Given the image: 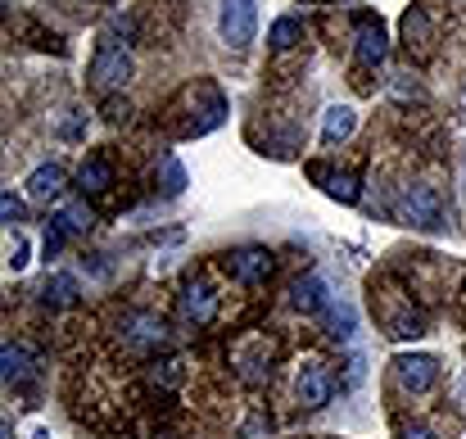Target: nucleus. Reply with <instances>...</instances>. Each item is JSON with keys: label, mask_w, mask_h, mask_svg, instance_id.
<instances>
[{"label": "nucleus", "mask_w": 466, "mask_h": 439, "mask_svg": "<svg viewBox=\"0 0 466 439\" xmlns=\"http://www.w3.org/2000/svg\"><path fill=\"white\" fill-rule=\"evenodd\" d=\"M399 218H408L412 227H444V199L431 181H412L399 195Z\"/></svg>", "instance_id": "1"}, {"label": "nucleus", "mask_w": 466, "mask_h": 439, "mask_svg": "<svg viewBox=\"0 0 466 439\" xmlns=\"http://www.w3.org/2000/svg\"><path fill=\"white\" fill-rule=\"evenodd\" d=\"M254 27H258V5L254 0H222L218 9V32L231 50H245L254 41Z\"/></svg>", "instance_id": "2"}, {"label": "nucleus", "mask_w": 466, "mask_h": 439, "mask_svg": "<svg viewBox=\"0 0 466 439\" xmlns=\"http://www.w3.org/2000/svg\"><path fill=\"white\" fill-rule=\"evenodd\" d=\"M390 367H394V381H399L403 394H426L440 381V358L435 353H399Z\"/></svg>", "instance_id": "3"}, {"label": "nucleus", "mask_w": 466, "mask_h": 439, "mask_svg": "<svg viewBox=\"0 0 466 439\" xmlns=\"http://www.w3.org/2000/svg\"><path fill=\"white\" fill-rule=\"evenodd\" d=\"M86 77H91L96 91H123V87L132 82V59H127L118 46H100Z\"/></svg>", "instance_id": "4"}, {"label": "nucleus", "mask_w": 466, "mask_h": 439, "mask_svg": "<svg viewBox=\"0 0 466 439\" xmlns=\"http://www.w3.org/2000/svg\"><path fill=\"white\" fill-rule=\"evenodd\" d=\"M123 344L132 353H155V349L167 344V322L158 312H132V317H123Z\"/></svg>", "instance_id": "5"}, {"label": "nucleus", "mask_w": 466, "mask_h": 439, "mask_svg": "<svg viewBox=\"0 0 466 439\" xmlns=\"http://www.w3.org/2000/svg\"><path fill=\"white\" fill-rule=\"evenodd\" d=\"M272 268H277L272 254L258 250V245H245V250H231V254H227V277L240 281V286H268Z\"/></svg>", "instance_id": "6"}, {"label": "nucleus", "mask_w": 466, "mask_h": 439, "mask_svg": "<svg viewBox=\"0 0 466 439\" xmlns=\"http://www.w3.org/2000/svg\"><path fill=\"white\" fill-rule=\"evenodd\" d=\"M295 399L304 403V408H326L330 399H335V376H330V367L326 362H304L299 367V376H295Z\"/></svg>", "instance_id": "7"}, {"label": "nucleus", "mask_w": 466, "mask_h": 439, "mask_svg": "<svg viewBox=\"0 0 466 439\" xmlns=\"http://www.w3.org/2000/svg\"><path fill=\"white\" fill-rule=\"evenodd\" d=\"M177 308H181V322H190V326H213L222 299H218V291H213L208 281H190L186 291L177 294Z\"/></svg>", "instance_id": "8"}, {"label": "nucleus", "mask_w": 466, "mask_h": 439, "mask_svg": "<svg viewBox=\"0 0 466 439\" xmlns=\"http://www.w3.org/2000/svg\"><path fill=\"white\" fill-rule=\"evenodd\" d=\"M385 55H390V41H385V27H380V18H371V14H358V46H353V59H358V68H376V64H385Z\"/></svg>", "instance_id": "9"}, {"label": "nucleus", "mask_w": 466, "mask_h": 439, "mask_svg": "<svg viewBox=\"0 0 466 439\" xmlns=\"http://www.w3.org/2000/svg\"><path fill=\"white\" fill-rule=\"evenodd\" d=\"M236 367H240V381H249V385H263V381L272 376V349H268V340H254V344H245V349L236 353Z\"/></svg>", "instance_id": "10"}, {"label": "nucleus", "mask_w": 466, "mask_h": 439, "mask_svg": "<svg viewBox=\"0 0 466 439\" xmlns=\"http://www.w3.org/2000/svg\"><path fill=\"white\" fill-rule=\"evenodd\" d=\"M290 308L295 312H326L330 308V299H326V281L317 277V272H309V277H299L295 286H290Z\"/></svg>", "instance_id": "11"}, {"label": "nucleus", "mask_w": 466, "mask_h": 439, "mask_svg": "<svg viewBox=\"0 0 466 439\" xmlns=\"http://www.w3.org/2000/svg\"><path fill=\"white\" fill-rule=\"evenodd\" d=\"M77 186H82V195H105V190L114 186V163L100 158V154L82 158V168H77Z\"/></svg>", "instance_id": "12"}, {"label": "nucleus", "mask_w": 466, "mask_h": 439, "mask_svg": "<svg viewBox=\"0 0 466 439\" xmlns=\"http://www.w3.org/2000/svg\"><path fill=\"white\" fill-rule=\"evenodd\" d=\"M353 128H358V114H353L349 105H330L326 118H321V141H326V146H339V141L353 137Z\"/></svg>", "instance_id": "13"}, {"label": "nucleus", "mask_w": 466, "mask_h": 439, "mask_svg": "<svg viewBox=\"0 0 466 439\" xmlns=\"http://www.w3.org/2000/svg\"><path fill=\"white\" fill-rule=\"evenodd\" d=\"M399 27H403V46H408V50H417V55H426V50H431L435 32H431V18H426V9H408Z\"/></svg>", "instance_id": "14"}, {"label": "nucleus", "mask_w": 466, "mask_h": 439, "mask_svg": "<svg viewBox=\"0 0 466 439\" xmlns=\"http://www.w3.org/2000/svg\"><path fill=\"white\" fill-rule=\"evenodd\" d=\"M385 335L390 340H417V335H426V317L412 303L399 308V312H385Z\"/></svg>", "instance_id": "15"}, {"label": "nucleus", "mask_w": 466, "mask_h": 439, "mask_svg": "<svg viewBox=\"0 0 466 439\" xmlns=\"http://www.w3.org/2000/svg\"><path fill=\"white\" fill-rule=\"evenodd\" d=\"M0 376H5V385H23V381L32 376V353H27V344H5V349H0Z\"/></svg>", "instance_id": "16"}, {"label": "nucleus", "mask_w": 466, "mask_h": 439, "mask_svg": "<svg viewBox=\"0 0 466 439\" xmlns=\"http://www.w3.org/2000/svg\"><path fill=\"white\" fill-rule=\"evenodd\" d=\"M64 190V163H41L32 177H27V195L32 199H55Z\"/></svg>", "instance_id": "17"}, {"label": "nucleus", "mask_w": 466, "mask_h": 439, "mask_svg": "<svg viewBox=\"0 0 466 439\" xmlns=\"http://www.w3.org/2000/svg\"><path fill=\"white\" fill-rule=\"evenodd\" d=\"M77 277H68V272H55V277H46V286H41V303L46 308H68V303H77Z\"/></svg>", "instance_id": "18"}, {"label": "nucleus", "mask_w": 466, "mask_h": 439, "mask_svg": "<svg viewBox=\"0 0 466 439\" xmlns=\"http://www.w3.org/2000/svg\"><path fill=\"white\" fill-rule=\"evenodd\" d=\"M312 177L317 181H326V195L330 199H339V204H358V177L353 172H326V168H312Z\"/></svg>", "instance_id": "19"}, {"label": "nucleus", "mask_w": 466, "mask_h": 439, "mask_svg": "<svg viewBox=\"0 0 466 439\" xmlns=\"http://www.w3.org/2000/svg\"><path fill=\"white\" fill-rule=\"evenodd\" d=\"M299 41H304V23H299V18H290V14H286V18H277V23H272V32H268V46H272V50H295Z\"/></svg>", "instance_id": "20"}, {"label": "nucleus", "mask_w": 466, "mask_h": 439, "mask_svg": "<svg viewBox=\"0 0 466 439\" xmlns=\"http://www.w3.org/2000/svg\"><path fill=\"white\" fill-rule=\"evenodd\" d=\"M155 181L163 186V195H181V190H186V168H181V163H177V158L167 154V158L158 163Z\"/></svg>", "instance_id": "21"}, {"label": "nucleus", "mask_w": 466, "mask_h": 439, "mask_svg": "<svg viewBox=\"0 0 466 439\" xmlns=\"http://www.w3.org/2000/svg\"><path fill=\"white\" fill-rule=\"evenodd\" d=\"M326 331L344 340V335L353 331V312H349V308H335V303H330V308H326Z\"/></svg>", "instance_id": "22"}, {"label": "nucleus", "mask_w": 466, "mask_h": 439, "mask_svg": "<svg viewBox=\"0 0 466 439\" xmlns=\"http://www.w3.org/2000/svg\"><path fill=\"white\" fill-rule=\"evenodd\" d=\"M59 222H64L68 231H86L96 218H91V209H86V204H73V209H64V213H59Z\"/></svg>", "instance_id": "23"}, {"label": "nucleus", "mask_w": 466, "mask_h": 439, "mask_svg": "<svg viewBox=\"0 0 466 439\" xmlns=\"http://www.w3.org/2000/svg\"><path fill=\"white\" fill-rule=\"evenodd\" d=\"M64 240H68V227L59 222V213L50 218V231H46V259H55L59 250H64Z\"/></svg>", "instance_id": "24"}, {"label": "nucleus", "mask_w": 466, "mask_h": 439, "mask_svg": "<svg viewBox=\"0 0 466 439\" xmlns=\"http://www.w3.org/2000/svg\"><path fill=\"white\" fill-rule=\"evenodd\" d=\"M0 218L14 227V222H23V199H14V190H5L0 195Z\"/></svg>", "instance_id": "25"}, {"label": "nucleus", "mask_w": 466, "mask_h": 439, "mask_svg": "<svg viewBox=\"0 0 466 439\" xmlns=\"http://www.w3.org/2000/svg\"><path fill=\"white\" fill-rule=\"evenodd\" d=\"M23 263H27V240H14V245H9V268L18 272Z\"/></svg>", "instance_id": "26"}, {"label": "nucleus", "mask_w": 466, "mask_h": 439, "mask_svg": "<svg viewBox=\"0 0 466 439\" xmlns=\"http://www.w3.org/2000/svg\"><path fill=\"white\" fill-rule=\"evenodd\" d=\"M105 114H109L114 123H118V118H127V100H109V105H105Z\"/></svg>", "instance_id": "27"}, {"label": "nucleus", "mask_w": 466, "mask_h": 439, "mask_svg": "<svg viewBox=\"0 0 466 439\" xmlns=\"http://www.w3.org/2000/svg\"><path fill=\"white\" fill-rule=\"evenodd\" d=\"M403 439H435V435H431L426 426H408V431H403Z\"/></svg>", "instance_id": "28"}, {"label": "nucleus", "mask_w": 466, "mask_h": 439, "mask_svg": "<svg viewBox=\"0 0 466 439\" xmlns=\"http://www.w3.org/2000/svg\"><path fill=\"white\" fill-rule=\"evenodd\" d=\"M32 439H50V431H36V435H32Z\"/></svg>", "instance_id": "29"}, {"label": "nucleus", "mask_w": 466, "mask_h": 439, "mask_svg": "<svg viewBox=\"0 0 466 439\" xmlns=\"http://www.w3.org/2000/svg\"><path fill=\"white\" fill-rule=\"evenodd\" d=\"M82 5H96V0H82Z\"/></svg>", "instance_id": "30"}]
</instances>
